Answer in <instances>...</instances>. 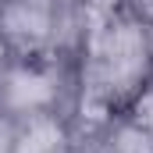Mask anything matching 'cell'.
<instances>
[{
  "mask_svg": "<svg viewBox=\"0 0 153 153\" xmlns=\"http://www.w3.org/2000/svg\"><path fill=\"white\" fill-rule=\"evenodd\" d=\"M153 78V25L125 0H78L75 32V117L96 135Z\"/></svg>",
  "mask_w": 153,
  "mask_h": 153,
  "instance_id": "obj_1",
  "label": "cell"
},
{
  "mask_svg": "<svg viewBox=\"0 0 153 153\" xmlns=\"http://www.w3.org/2000/svg\"><path fill=\"white\" fill-rule=\"evenodd\" d=\"M121 117H128L132 125H139L143 132H150L153 135V78L128 100V107L121 111Z\"/></svg>",
  "mask_w": 153,
  "mask_h": 153,
  "instance_id": "obj_6",
  "label": "cell"
},
{
  "mask_svg": "<svg viewBox=\"0 0 153 153\" xmlns=\"http://www.w3.org/2000/svg\"><path fill=\"white\" fill-rule=\"evenodd\" d=\"M11 153H78V125L68 111L14 121Z\"/></svg>",
  "mask_w": 153,
  "mask_h": 153,
  "instance_id": "obj_4",
  "label": "cell"
},
{
  "mask_svg": "<svg viewBox=\"0 0 153 153\" xmlns=\"http://www.w3.org/2000/svg\"><path fill=\"white\" fill-rule=\"evenodd\" d=\"M78 0H0L4 53H75Z\"/></svg>",
  "mask_w": 153,
  "mask_h": 153,
  "instance_id": "obj_3",
  "label": "cell"
},
{
  "mask_svg": "<svg viewBox=\"0 0 153 153\" xmlns=\"http://www.w3.org/2000/svg\"><path fill=\"white\" fill-rule=\"evenodd\" d=\"M11 135H14V121L0 117V153H11Z\"/></svg>",
  "mask_w": 153,
  "mask_h": 153,
  "instance_id": "obj_7",
  "label": "cell"
},
{
  "mask_svg": "<svg viewBox=\"0 0 153 153\" xmlns=\"http://www.w3.org/2000/svg\"><path fill=\"white\" fill-rule=\"evenodd\" d=\"M93 139L100 143V153H153V135L121 114L111 117Z\"/></svg>",
  "mask_w": 153,
  "mask_h": 153,
  "instance_id": "obj_5",
  "label": "cell"
},
{
  "mask_svg": "<svg viewBox=\"0 0 153 153\" xmlns=\"http://www.w3.org/2000/svg\"><path fill=\"white\" fill-rule=\"evenodd\" d=\"M75 107V53H0V117L22 121L32 114Z\"/></svg>",
  "mask_w": 153,
  "mask_h": 153,
  "instance_id": "obj_2",
  "label": "cell"
}]
</instances>
